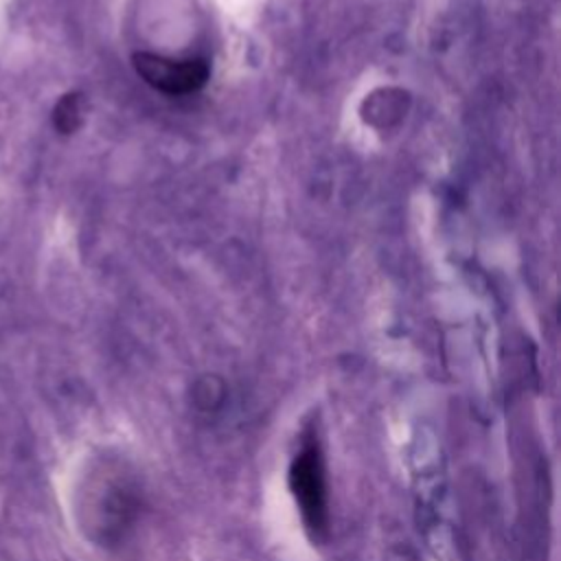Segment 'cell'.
I'll return each instance as SVG.
<instances>
[{"instance_id": "obj_1", "label": "cell", "mask_w": 561, "mask_h": 561, "mask_svg": "<svg viewBox=\"0 0 561 561\" xmlns=\"http://www.w3.org/2000/svg\"><path fill=\"white\" fill-rule=\"evenodd\" d=\"M147 506L138 471L118 456H99L75 491V515L81 533L101 548L121 546L138 526Z\"/></svg>"}, {"instance_id": "obj_3", "label": "cell", "mask_w": 561, "mask_h": 561, "mask_svg": "<svg viewBox=\"0 0 561 561\" xmlns=\"http://www.w3.org/2000/svg\"><path fill=\"white\" fill-rule=\"evenodd\" d=\"M131 64L147 85L169 96L197 92L210 75L204 59H171L156 53H136Z\"/></svg>"}, {"instance_id": "obj_4", "label": "cell", "mask_w": 561, "mask_h": 561, "mask_svg": "<svg viewBox=\"0 0 561 561\" xmlns=\"http://www.w3.org/2000/svg\"><path fill=\"white\" fill-rule=\"evenodd\" d=\"M53 123L61 134H72L81 123V99L79 94H66L59 99L53 112Z\"/></svg>"}, {"instance_id": "obj_2", "label": "cell", "mask_w": 561, "mask_h": 561, "mask_svg": "<svg viewBox=\"0 0 561 561\" xmlns=\"http://www.w3.org/2000/svg\"><path fill=\"white\" fill-rule=\"evenodd\" d=\"M287 482L305 533L316 543L327 541L331 530L329 476L324 449L313 425H309L300 436V445L289 462Z\"/></svg>"}]
</instances>
